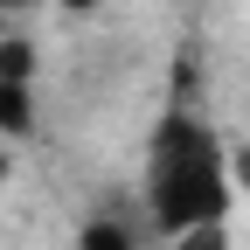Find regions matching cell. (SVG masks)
Masks as SVG:
<instances>
[{"label":"cell","mask_w":250,"mask_h":250,"mask_svg":"<svg viewBox=\"0 0 250 250\" xmlns=\"http://www.w3.org/2000/svg\"><path fill=\"white\" fill-rule=\"evenodd\" d=\"M229 146L215 139V125L202 111L174 104L160 125H153L146 146V215L167 243L202 229V223H229Z\"/></svg>","instance_id":"6da1fadb"},{"label":"cell","mask_w":250,"mask_h":250,"mask_svg":"<svg viewBox=\"0 0 250 250\" xmlns=\"http://www.w3.org/2000/svg\"><path fill=\"white\" fill-rule=\"evenodd\" d=\"M35 132V49L21 35L0 42V139Z\"/></svg>","instance_id":"7a4b0ae2"},{"label":"cell","mask_w":250,"mask_h":250,"mask_svg":"<svg viewBox=\"0 0 250 250\" xmlns=\"http://www.w3.org/2000/svg\"><path fill=\"white\" fill-rule=\"evenodd\" d=\"M77 250H139V236H132L125 215H90L77 229Z\"/></svg>","instance_id":"3957f363"},{"label":"cell","mask_w":250,"mask_h":250,"mask_svg":"<svg viewBox=\"0 0 250 250\" xmlns=\"http://www.w3.org/2000/svg\"><path fill=\"white\" fill-rule=\"evenodd\" d=\"M174 250H229V223H202V229H188V236H174Z\"/></svg>","instance_id":"277c9868"},{"label":"cell","mask_w":250,"mask_h":250,"mask_svg":"<svg viewBox=\"0 0 250 250\" xmlns=\"http://www.w3.org/2000/svg\"><path fill=\"white\" fill-rule=\"evenodd\" d=\"M229 188H243V195H250V146L229 153Z\"/></svg>","instance_id":"5b68a950"},{"label":"cell","mask_w":250,"mask_h":250,"mask_svg":"<svg viewBox=\"0 0 250 250\" xmlns=\"http://www.w3.org/2000/svg\"><path fill=\"white\" fill-rule=\"evenodd\" d=\"M56 7H70V14H90V7H104V0H56Z\"/></svg>","instance_id":"8992f818"},{"label":"cell","mask_w":250,"mask_h":250,"mask_svg":"<svg viewBox=\"0 0 250 250\" xmlns=\"http://www.w3.org/2000/svg\"><path fill=\"white\" fill-rule=\"evenodd\" d=\"M14 7H21V0H0V14H14Z\"/></svg>","instance_id":"52a82bcc"},{"label":"cell","mask_w":250,"mask_h":250,"mask_svg":"<svg viewBox=\"0 0 250 250\" xmlns=\"http://www.w3.org/2000/svg\"><path fill=\"white\" fill-rule=\"evenodd\" d=\"M0 174H7V160H0Z\"/></svg>","instance_id":"ba28073f"},{"label":"cell","mask_w":250,"mask_h":250,"mask_svg":"<svg viewBox=\"0 0 250 250\" xmlns=\"http://www.w3.org/2000/svg\"><path fill=\"white\" fill-rule=\"evenodd\" d=\"M0 42H7V35H0Z\"/></svg>","instance_id":"9c48e42d"}]
</instances>
